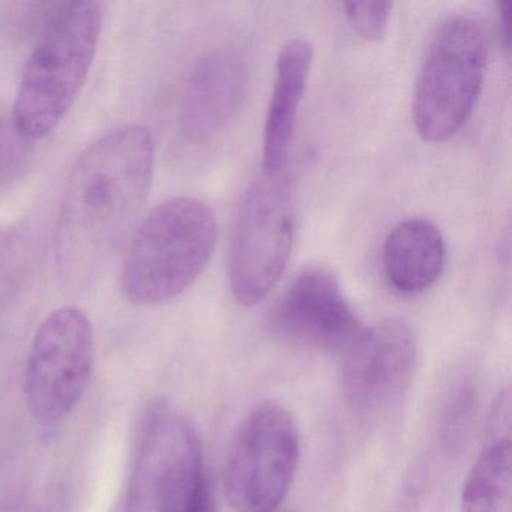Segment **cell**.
Here are the masks:
<instances>
[{
	"instance_id": "obj_1",
	"label": "cell",
	"mask_w": 512,
	"mask_h": 512,
	"mask_svg": "<svg viewBox=\"0 0 512 512\" xmlns=\"http://www.w3.org/2000/svg\"><path fill=\"white\" fill-rule=\"evenodd\" d=\"M154 164V136L139 124L109 131L77 157L56 223L62 283L86 289L103 277L148 199Z\"/></svg>"
},
{
	"instance_id": "obj_2",
	"label": "cell",
	"mask_w": 512,
	"mask_h": 512,
	"mask_svg": "<svg viewBox=\"0 0 512 512\" xmlns=\"http://www.w3.org/2000/svg\"><path fill=\"white\" fill-rule=\"evenodd\" d=\"M103 5L91 0L58 5L32 50L13 110L23 140L49 136L82 92L97 55Z\"/></svg>"
},
{
	"instance_id": "obj_3",
	"label": "cell",
	"mask_w": 512,
	"mask_h": 512,
	"mask_svg": "<svg viewBox=\"0 0 512 512\" xmlns=\"http://www.w3.org/2000/svg\"><path fill=\"white\" fill-rule=\"evenodd\" d=\"M214 212L194 197H173L152 209L125 248L121 289L136 305L164 304L202 275L214 254Z\"/></svg>"
},
{
	"instance_id": "obj_4",
	"label": "cell",
	"mask_w": 512,
	"mask_h": 512,
	"mask_svg": "<svg viewBox=\"0 0 512 512\" xmlns=\"http://www.w3.org/2000/svg\"><path fill=\"white\" fill-rule=\"evenodd\" d=\"M485 68L481 26L470 17H448L431 38L413 91V124L425 142H446L469 121Z\"/></svg>"
},
{
	"instance_id": "obj_5",
	"label": "cell",
	"mask_w": 512,
	"mask_h": 512,
	"mask_svg": "<svg viewBox=\"0 0 512 512\" xmlns=\"http://www.w3.org/2000/svg\"><path fill=\"white\" fill-rule=\"evenodd\" d=\"M295 233L292 179L286 169L263 170L248 187L230 244V289L245 307L262 302L280 281Z\"/></svg>"
},
{
	"instance_id": "obj_6",
	"label": "cell",
	"mask_w": 512,
	"mask_h": 512,
	"mask_svg": "<svg viewBox=\"0 0 512 512\" xmlns=\"http://www.w3.org/2000/svg\"><path fill=\"white\" fill-rule=\"evenodd\" d=\"M301 440L292 413L278 403L251 410L230 443L224 466L227 502L238 512H271L295 478Z\"/></svg>"
},
{
	"instance_id": "obj_7",
	"label": "cell",
	"mask_w": 512,
	"mask_h": 512,
	"mask_svg": "<svg viewBox=\"0 0 512 512\" xmlns=\"http://www.w3.org/2000/svg\"><path fill=\"white\" fill-rule=\"evenodd\" d=\"M209 487L193 425L175 410H155L143 428L127 512H193Z\"/></svg>"
},
{
	"instance_id": "obj_8",
	"label": "cell",
	"mask_w": 512,
	"mask_h": 512,
	"mask_svg": "<svg viewBox=\"0 0 512 512\" xmlns=\"http://www.w3.org/2000/svg\"><path fill=\"white\" fill-rule=\"evenodd\" d=\"M95 361L91 320L77 307H62L35 332L25 371V397L43 427L64 421L85 394Z\"/></svg>"
},
{
	"instance_id": "obj_9",
	"label": "cell",
	"mask_w": 512,
	"mask_h": 512,
	"mask_svg": "<svg viewBox=\"0 0 512 512\" xmlns=\"http://www.w3.org/2000/svg\"><path fill=\"white\" fill-rule=\"evenodd\" d=\"M341 383L347 403L362 416L388 412L412 380L416 343L412 328L386 319L362 329L343 353Z\"/></svg>"
},
{
	"instance_id": "obj_10",
	"label": "cell",
	"mask_w": 512,
	"mask_h": 512,
	"mask_svg": "<svg viewBox=\"0 0 512 512\" xmlns=\"http://www.w3.org/2000/svg\"><path fill=\"white\" fill-rule=\"evenodd\" d=\"M283 337L311 349L344 353L361 334L337 277L325 268H308L293 278L274 311Z\"/></svg>"
},
{
	"instance_id": "obj_11",
	"label": "cell",
	"mask_w": 512,
	"mask_h": 512,
	"mask_svg": "<svg viewBox=\"0 0 512 512\" xmlns=\"http://www.w3.org/2000/svg\"><path fill=\"white\" fill-rule=\"evenodd\" d=\"M250 68L235 49L208 53L191 71L182 100L179 125L185 139L208 142L235 118L247 95Z\"/></svg>"
},
{
	"instance_id": "obj_12",
	"label": "cell",
	"mask_w": 512,
	"mask_h": 512,
	"mask_svg": "<svg viewBox=\"0 0 512 512\" xmlns=\"http://www.w3.org/2000/svg\"><path fill=\"white\" fill-rule=\"evenodd\" d=\"M511 392L497 394L484 446L464 482L460 512H512Z\"/></svg>"
},
{
	"instance_id": "obj_13",
	"label": "cell",
	"mask_w": 512,
	"mask_h": 512,
	"mask_svg": "<svg viewBox=\"0 0 512 512\" xmlns=\"http://www.w3.org/2000/svg\"><path fill=\"white\" fill-rule=\"evenodd\" d=\"M313 59L314 47L307 38H293L278 55L263 134V170L286 169Z\"/></svg>"
},
{
	"instance_id": "obj_14",
	"label": "cell",
	"mask_w": 512,
	"mask_h": 512,
	"mask_svg": "<svg viewBox=\"0 0 512 512\" xmlns=\"http://www.w3.org/2000/svg\"><path fill=\"white\" fill-rule=\"evenodd\" d=\"M445 263V239L431 221L409 218L386 236L383 272L401 295L415 296L430 289L442 275Z\"/></svg>"
},
{
	"instance_id": "obj_15",
	"label": "cell",
	"mask_w": 512,
	"mask_h": 512,
	"mask_svg": "<svg viewBox=\"0 0 512 512\" xmlns=\"http://www.w3.org/2000/svg\"><path fill=\"white\" fill-rule=\"evenodd\" d=\"M476 403L478 395L470 382L458 383L449 392L440 419V440L446 451H457L463 445L475 419Z\"/></svg>"
},
{
	"instance_id": "obj_16",
	"label": "cell",
	"mask_w": 512,
	"mask_h": 512,
	"mask_svg": "<svg viewBox=\"0 0 512 512\" xmlns=\"http://www.w3.org/2000/svg\"><path fill=\"white\" fill-rule=\"evenodd\" d=\"M394 5L389 2H352L343 4L344 16L350 28L368 41H377L385 35Z\"/></svg>"
},
{
	"instance_id": "obj_17",
	"label": "cell",
	"mask_w": 512,
	"mask_h": 512,
	"mask_svg": "<svg viewBox=\"0 0 512 512\" xmlns=\"http://www.w3.org/2000/svg\"><path fill=\"white\" fill-rule=\"evenodd\" d=\"M497 19H499L500 38L503 40V46L509 50V41H511V4L509 2L497 5Z\"/></svg>"
},
{
	"instance_id": "obj_18",
	"label": "cell",
	"mask_w": 512,
	"mask_h": 512,
	"mask_svg": "<svg viewBox=\"0 0 512 512\" xmlns=\"http://www.w3.org/2000/svg\"><path fill=\"white\" fill-rule=\"evenodd\" d=\"M193 512H217L215 511V499L211 487L203 494L202 499L199 500Z\"/></svg>"
},
{
	"instance_id": "obj_19",
	"label": "cell",
	"mask_w": 512,
	"mask_h": 512,
	"mask_svg": "<svg viewBox=\"0 0 512 512\" xmlns=\"http://www.w3.org/2000/svg\"><path fill=\"white\" fill-rule=\"evenodd\" d=\"M7 131H5L4 125L0 127V170L5 164H8V158H11L10 145L8 142Z\"/></svg>"
}]
</instances>
